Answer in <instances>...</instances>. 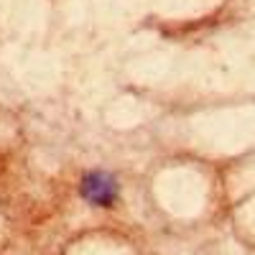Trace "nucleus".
Segmentation results:
<instances>
[{"mask_svg": "<svg viewBox=\"0 0 255 255\" xmlns=\"http://www.w3.org/2000/svg\"><path fill=\"white\" fill-rule=\"evenodd\" d=\"M82 197L100 207H113V202L118 199V181L105 171L87 174L82 179Z\"/></svg>", "mask_w": 255, "mask_h": 255, "instance_id": "f257e3e1", "label": "nucleus"}]
</instances>
